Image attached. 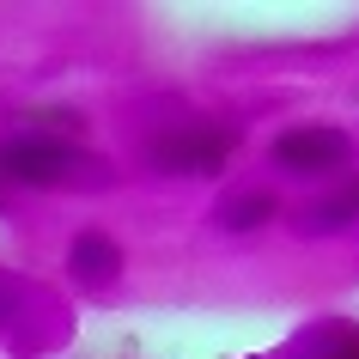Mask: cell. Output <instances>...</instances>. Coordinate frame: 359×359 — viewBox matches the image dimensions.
<instances>
[{
    "label": "cell",
    "instance_id": "6da1fadb",
    "mask_svg": "<svg viewBox=\"0 0 359 359\" xmlns=\"http://www.w3.org/2000/svg\"><path fill=\"white\" fill-rule=\"evenodd\" d=\"M79 170H97V158L55 140V134H13V140H0V177H13V183L55 189V183H74Z\"/></svg>",
    "mask_w": 359,
    "mask_h": 359
},
{
    "label": "cell",
    "instance_id": "7a4b0ae2",
    "mask_svg": "<svg viewBox=\"0 0 359 359\" xmlns=\"http://www.w3.org/2000/svg\"><path fill=\"white\" fill-rule=\"evenodd\" d=\"M238 147V128H213V122H189V128H170L147 147V165L165 177H219V165Z\"/></svg>",
    "mask_w": 359,
    "mask_h": 359
},
{
    "label": "cell",
    "instance_id": "3957f363",
    "mask_svg": "<svg viewBox=\"0 0 359 359\" xmlns=\"http://www.w3.org/2000/svg\"><path fill=\"white\" fill-rule=\"evenodd\" d=\"M353 158V140L329 122H299V128H286L274 140V165L292 170V177H329Z\"/></svg>",
    "mask_w": 359,
    "mask_h": 359
},
{
    "label": "cell",
    "instance_id": "277c9868",
    "mask_svg": "<svg viewBox=\"0 0 359 359\" xmlns=\"http://www.w3.org/2000/svg\"><path fill=\"white\" fill-rule=\"evenodd\" d=\"M67 268H74V280L86 286V292H104V286L128 268V256H122V244L104 238V231H79L74 244H67Z\"/></svg>",
    "mask_w": 359,
    "mask_h": 359
},
{
    "label": "cell",
    "instance_id": "5b68a950",
    "mask_svg": "<svg viewBox=\"0 0 359 359\" xmlns=\"http://www.w3.org/2000/svg\"><path fill=\"white\" fill-rule=\"evenodd\" d=\"M274 213H280V201H274V195H268V189H250V195H238V201H226L213 219H219L226 231H256L262 219H274Z\"/></svg>",
    "mask_w": 359,
    "mask_h": 359
},
{
    "label": "cell",
    "instance_id": "8992f818",
    "mask_svg": "<svg viewBox=\"0 0 359 359\" xmlns=\"http://www.w3.org/2000/svg\"><path fill=\"white\" fill-rule=\"evenodd\" d=\"M359 219V189L335 195V201H323V208H304V231H341Z\"/></svg>",
    "mask_w": 359,
    "mask_h": 359
},
{
    "label": "cell",
    "instance_id": "52a82bcc",
    "mask_svg": "<svg viewBox=\"0 0 359 359\" xmlns=\"http://www.w3.org/2000/svg\"><path fill=\"white\" fill-rule=\"evenodd\" d=\"M329 359H359V335H353V341H341V347H335Z\"/></svg>",
    "mask_w": 359,
    "mask_h": 359
}]
</instances>
